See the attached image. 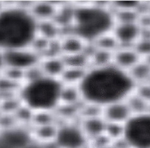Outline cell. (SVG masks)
<instances>
[{"mask_svg": "<svg viewBox=\"0 0 150 148\" xmlns=\"http://www.w3.org/2000/svg\"><path fill=\"white\" fill-rule=\"evenodd\" d=\"M79 86L84 102L103 107L125 100L134 92L136 84L128 72L112 64L89 68Z\"/></svg>", "mask_w": 150, "mask_h": 148, "instance_id": "cell-1", "label": "cell"}, {"mask_svg": "<svg viewBox=\"0 0 150 148\" xmlns=\"http://www.w3.org/2000/svg\"><path fill=\"white\" fill-rule=\"evenodd\" d=\"M0 13V49L29 47L37 36V22L28 11L21 8L14 1H6Z\"/></svg>", "mask_w": 150, "mask_h": 148, "instance_id": "cell-2", "label": "cell"}, {"mask_svg": "<svg viewBox=\"0 0 150 148\" xmlns=\"http://www.w3.org/2000/svg\"><path fill=\"white\" fill-rule=\"evenodd\" d=\"M116 24L110 6L101 4L75 6L73 20L69 32L88 44L111 33Z\"/></svg>", "mask_w": 150, "mask_h": 148, "instance_id": "cell-3", "label": "cell"}, {"mask_svg": "<svg viewBox=\"0 0 150 148\" xmlns=\"http://www.w3.org/2000/svg\"><path fill=\"white\" fill-rule=\"evenodd\" d=\"M61 88L59 79L45 76L23 84L19 96L22 104L33 112L53 111L59 104Z\"/></svg>", "mask_w": 150, "mask_h": 148, "instance_id": "cell-4", "label": "cell"}, {"mask_svg": "<svg viewBox=\"0 0 150 148\" xmlns=\"http://www.w3.org/2000/svg\"><path fill=\"white\" fill-rule=\"evenodd\" d=\"M123 139L129 148H150V113L132 115L124 124Z\"/></svg>", "mask_w": 150, "mask_h": 148, "instance_id": "cell-5", "label": "cell"}, {"mask_svg": "<svg viewBox=\"0 0 150 148\" xmlns=\"http://www.w3.org/2000/svg\"><path fill=\"white\" fill-rule=\"evenodd\" d=\"M88 141L80 122L64 121L57 125L54 141L57 148H85Z\"/></svg>", "mask_w": 150, "mask_h": 148, "instance_id": "cell-6", "label": "cell"}, {"mask_svg": "<svg viewBox=\"0 0 150 148\" xmlns=\"http://www.w3.org/2000/svg\"><path fill=\"white\" fill-rule=\"evenodd\" d=\"M6 67L25 71L38 64L41 58L30 47L3 51Z\"/></svg>", "mask_w": 150, "mask_h": 148, "instance_id": "cell-7", "label": "cell"}, {"mask_svg": "<svg viewBox=\"0 0 150 148\" xmlns=\"http://www.w3.org/2000/svg\"><path fill=\"white\" fill-rule=\"evenodd\" d=\"M142 29L138 22H116L111 32L119 47H133L141 37Z\"/></svg>", "mask_w": 150, "mask_h": 148, "instance_id": "cell-8", "label": "cell"}, {"mask_svg": "<svg viewBox=\"0 0 150 148\" xmlns=\"http://www.w3.org/2000/svg\"><path fill=\"white\" fill-rule=\"evenodd\" d=\"M132 115L125 100L117 101L103 107L102 117L106 122L124 124Z\"/></svg>", "mask_w": 150, "mask_h": 148, "instance_id": "cell-9", "label": "cell"}, {"mask_svg": "<svg viewBox=\"0 0 150 148\" xmlns=\"http://www.w3.org/2000/svg\"><path fill=\"white\" fill-rule=\"evenodd\" d=\"M142 60L134 47H119L113 53L112 64L119 69L128 72Z\"/></svg>", "mask_w": 150, "mask_h": 148, "instance_id": "cell-10", "label": "cell"}, {"mask_svg": "<svg viewBox=\"0 0 150 148\" xmlns=\"http://www.w3.org/2000/svg\"><path fill=\"white\" fill-rule=\"evenodd\" d=\"M59 4L48 1H33L28 10L37 22L53 20Z\"/></svg>", "mask_w": 150, "mask_h": 148, "instance_id": "cell-11", "label": "cell"}, {"mask_svg": "<svg viewBox=\"0 0 150 148\" xmlns=\"http://www.w3.org/2000/svg\"><path fill=\"white\" fill-rule=\"evenodd\" d=\"M88 44L71 32L63 33L58 41L59 49L61 56L85 52L87 48Z\"/></svg>", "mask_w": 150, "mask_h": 148, "instance_id": "cell-12", "label": "cell"}, {"mask_svg": "<svg viewBox=\"0 0 150 148\" xmlns=\"http://www.w3.org/2000/svg\"><path fill=\"white\" fill-rule=\"evenodd\" d=\"M40 65L46 76L59 80L66 68L61 55L44 57L40 60Z\"/></svg>", "mask_w": 150, "mask_h": 148, "instance_id": "cell-13", "label": "cell"}, {"mask_svg": "<svg viewBox=\"0 0 150 148\" xmlns=\"http://www.w3.org/2000/svg\"><path fill=\"white\" fill-rule=\"evenodd\" d=\"M88 139H94L105 134L106 122L102 116L82 118L80 123Z\"/></svg>", "mask_w": 150, "mask_h": 148, "instance_id": "cell-14", "label": "cell"}, {"mask_svg": "<svg viewBox=\"0 0 150 148\" xmlns=\"http://www.w3.org/2000/svg\"><path fill=\"white\" fill-rule=\"evenodd\" d=\"M63 34L61 28L53 21L37 22V35L51 42L59 41Z\"/></svg>", "mask_w": 150, "mask_h": 148, "instance_id": "cell-15", "label": "cell"}, {"mask_svg": "<svg viewBox=\"0 0 150 148\" xmlns=\"http://www.w3.org/2000/svg\"><path fill=\"white\" fill-rule=\"evenodd\" d=\"M57 125L50 124L31 127V132L35 142L38 144H46L54 141Z\"/></svg>", "mask_w": 150, "mask_h": 148, "instance_id": "cell-16", "label": "cell"}, {"mask_svg": "<svg viewBox=\"0 0 150 148\" xmlns=\"http://www.w3.org/2000/svg\"><path fill=\"white\" fill-rule=\"evenodd\" d=\"M83 102L79 85L62 84L59 96V104L79 105Z\"/></svg>", "mask_w": 150, "mask_h": 148, "instance_id": "cell-17", "label": "cell"}, {"mask_svg": "<svg viewBox=\"0 0 150 148\" xmlns=\"http://www.w3.org/2000/svg\"><path fill=\"white\" fill-rule=\"evenodd\" d=\"M136 85L150 83V63L142 59L128 71Z\"/></svg>", "mask_w": 150, "mask_h": 148, "instance_id": "cell-18", "label": "cell"}, {"mask_svg": "<svg viewBox=\"0 0 150 148\" xmlns=\"http://www.w3.org/2000/svg\"><path fill=\"white\" fill-rule=\"evenodd\" d=\"M113 53L93 47V51L89 55L90 67H103L112 65Z\"/></svg>", "mask_w": 150, "mask_h": 148, "instance_id": "cell-19", "label": "cell"}, {"mask_svg": "<svg viewBox=\"0 0 150 148\" xmlns=\"http://www.w3.org/2000/svg\"><path fill=\"white\" fill-rule=\"evenodd\" d=\"M88 69L66 67L59 78L62 84L79 85Z\"/></svg>", "mask_w": 150, "mask_h": 148, "instance_id": "cell-20", "label": "cell"}, {"mask_svg": "<svg viewBox=\"0 0 150 148\" xmlns=\"http://www.w3.org/2000/svg\"><path fill=\"white\" fill-rule=\"evenodd\" d=\"M132 115L141 114L148 112L149 103L145 101L134 91L125 100Z\"/></svg>", "mask_w": 150, "mask_h": 148, "instance_id": "cell-21", "label": "cell"}, {"mask_svg": "<svg viewBox=\"0 0 150 148\" xmlns=\"http://www.w3.org/2000/svg\"><path fill=\"white\" fill-rule=\"evenodd\" d=\"M93 46L96 48L114 52L119 47V45L112 35V32L102 36L92 43Z\"/></svg>", "mask_w": 150, "mask_h": 148, "instance_id": "cell-22", "label": "cell"}, {"mask_svg": "<svg viewBox=\"0 0 150 148\" xmlns=\"http://www.w3.org/2000/svg\"><path fill=\"white\" fill-rule=\"evenodd\" d=\"M105 135L112 141L123 138L124 124L106 122Z\"/></svg>", "mask_w": 150, "mask_h": 148, "instance_id": "cell-23", "label": "cell"}, {"mask_svg": "<svg viewBox=\"0 0 150 148\" xmlns=\"http://www.w3.org/2000/svg\"><path fill=\"white\" fill-rule=\"evenodd\" d=\"M46 76L40 66V63L38 64L30 67L24 71V83H30L38 80Z\"/></svg>", "mask_w": 150, "mask_h": 148, "instance_id": "cell-24", "label": "cell"}, {"mask_svg": "<svg viewBox=\"0 0 150 148\" xmlns=\"http://www.w3.org/2000/svg\"><path fill=\"white\" fill-rule=\"evenodd\" d=\"M133 47L142 59L148 57L150 55V38L140 37Z\"/></svg>", "mask_w": 150, "mask_h": 148, "instance_id": "cell-25", "label": "cell"}, {"mask_svg": "<svg viewBox=\"0 0 150 148\" xmlns=\"http://www.w3.org/2000/svg\"><path fill=\"white\" fill-rule=\"evenodd\" d=\"M134 92L150 104V83L136 85Z\"/></svg>", "mask_w": 150, "mask_h": 148, "instance_id": "cell-26", "label": "cell"}, {"mask_svg": "<svg viewBox=\"0 0 150 148\" xmlns=\"http://www.w3.org/2000/svg\"><path fill=\"white\" fill-rule=\"evenodd\" d=\"M5 67L6 66L4 57V52L2 50L0 49V75L2 73Z\"/></svg>", "mask_w": 150, "mask_h": 148, "instance_id": "cell-27", "label": "cell"}, {"mask_svg": "<svg viewBox=\"0 0 150 148\" xmlns=\"http://www.w3.org/2000/svg\"><path fill=\"white\" fill-rule=\"evenodd\" d=\"M0 148H9V147H4V146H0ZM23 148H44L43 146L41 144H40L38 143H33V144L28 146V147H23Z\"/></svg>", "mask_w": 150, "mask_h": 148, "instance_id": "cell-28", "label": "cell"}, {"mask_svg": "<svg viewBox=\"0 0 150 148\" xmlns=\"http://www.w3.org/2000/svg\"><path fill=\"white\" fill-rule=\"evenodd\" d=\"M6 6V3L5 1H0V13H1V11L4 9Z\"/></svg>", "mask_w": 150, "mask_h": 148, "instance_id": "cell-29", "label": "cell"}]
</instances>
